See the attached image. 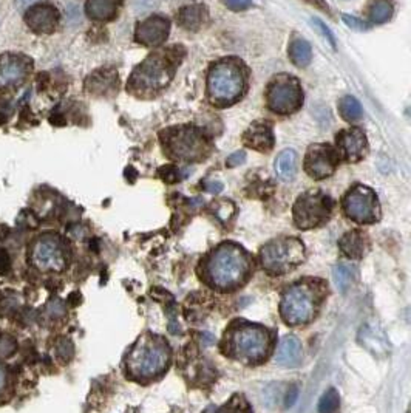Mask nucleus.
<instances>
[{"instance_id": "obj_21", "label": "nucleus", "mask_w": 411, "mask_h": 413, "mask_svg": "<svg viewBox=\"0 0 411 413\" xmlns=\"http://www.w3.org/2000/svg\"><path fill=\"white\" fill-rule=\"evenodd\" d=\"M121 0H87L86 13L92 21L108 22L118 16Z\"/></svg>"}, {"instance_id": "obj_5", "label": "nucleus", "mask_w": 411, "mask_h": 413, "mask_svg": "<svg viewBox=\"0 0 411 413\" xmlns=\"http://www.w3.org/2000/svg\"><path fill=\"white\" fill-rule=\"evenodd\" d=\"M227 351L226 353L238 361L260 362L263 361L269 351L271 339L269 333L258 325H240L234 327L226 336Z\"/></svg>"}, {"instance_id": "obj_34", "label": "nucleus", "mask_w": 411, "mask_h": 413, "mask_svg": "<svg viewBox=\"0 0 411 413\" xmlns=\"http://www.w3.org/2000/svg\"><path fill=\"white\" fill-rule=\"evenodd\" d=\"M161 172H166L161 175H162V178H164V181H167V183H175V181L179 180V171L175 166L162 167Z\"/></svg>"}, {"instance_id": "obj_2", "label": "nucleus", "mask_w": 411, "mask_h": 413, "mask_svg": "<svg viewBox=\"0 0 411 413\" xmlns=\"http://www.w3.org/2000/svg\"><path fill=\"white\" fill-rule=\"evenodd\" d=\"M246 90V71L241 60L225 59L212 65L208 76V95L219 107L232 106Z\"/></svg>"}, {"instance_id": "obj_37", "label": "nucleus", "mask_w": 411, "mask_h": 413, "mask_svg": "<svg viewBox=\"0 0 411 413\" xmlns=\"http://www.w3.org/2000/svg\"><path fill=\"white\" fill-rule=\"evenodd\" d=\"M10 256L7 251H0V274H5L10 270Z\"/></svg>"}, {"instance_id": "obj_31", "label": "nucleus", "mask_w": 411, "mask_h": 413, "mask_svg": "<svg viewBox=\"0 0 411 413\" xmlns=\"http://www.w3.org/2000/svg\"><path fill=\"white\" fill-rule=\"evenodd\" d=\"M312 25L316 27L320 33L323 34V38L329 42V45L332 47V48H336V40H334V36H332V33L329 32L328 28H326V25L325 23L320 21V19H317V17H314L312 19Z\"/></svg>"}, {"instance_id": "obj_18", "label": "nucleus", "mask_w": 411, "mask_h": 413, "mask_svg": "<svg viewBox=\"0 0 411 413\" xmlns=\"http://www.w3.org/2000/svg\"><path fill=\"white\" fill-rule=\"evenodd\" d=\"M243 143L245 145L251 149H256L258 152H269L274 148V132H272V126L269 123H253L249 126L243 133Z\"/></svg>"}, {"instance_id": "obj_1", "label": "nucleus", "mask_w": 411, "mask_h": 413, "mask_svg": "<svg viewBox=\"0 0 411 413\" xmlns=\"http://www.w3.org/2000/svg\"><path fill=\"white\" fill-rule=\"evenodd\" d=\"M249 270V257L243 248L234 243H225L206 260L204 276L210 287L231 291L245 283Z\"/></svg>"}, {"instance_id": "obj_39", "label": "nucleus", "mask_w": 411, "mask_h": 413, "mask_svg": "<svg viewBox=\"0 0 411 413\" xmlns=\"http://www.w3.org/2000/svg\"><path fill=\"white\" fill-rule=\"evenodd\" d=\"M206 189H208L209 192H212V193H219V192L223 191V185L219 183V181H216V183H208V185H206Z\"/></svg>"}, {"instance_id": "obj_28", "label": "nucleus", "mask_w": 411, "mask_h": 413, "mask_svg": "<svg viewBox=\"0 0 411 413\" xmlns=\"http://www.w3.org/2000/svg\"><path fill=\"white\" fill-rule=\"evenodd\" d=\"M332 277H334L337 288L340 290L342 293H345L353 282V270L347 265H337L336 268L332 270Z\"/></svg>"}, {"instance_id": "obj_40", "label": "nucleus", "mask_w": 411, "mask_h": 413, "mask_svg": "<svg viewBox=\"0 0 411 413\" xmlns=\"http://www.w3.org/2000/svg\"><path fill=\"white\" fill-rule=\"evenodd\" d=\"M5 382H7V375H5V370L0 367V390H2Z\"/></svg>"}, {"instance_id": "obj_9", "label": "nucleus", "mask_w": 411, "mask_h": 413, "mask_svg": "<svg viewBox=\"0 0 411 413\" xmlns=\"http://www.w3.org/2000/svg\"><path fill=\"white\" fill-rule=\"evenodd\" d=\"M269 110L279 115H289L297 112L303 106V92L297 78L286 73L275 76L268 86L266 92Z\"/></svg>"}, {"instance_id": "obj_17", "label": "nucleus", "mask_w": 411, "mask_h": 413, "mask_svg": "<svg viewBox=\"0 0 411 413\" xmlns=\"http://www.w3.org/2000/svg\"><path fill=\"white\" fill-rule=\"evenodd\" d=\"M171 33V22L162 16H152L141 22L136 28V42L146 47H158Z\"/></svg>"}, {"instance_id": "obj_13", "label": "nucleus", "mask_w": 411, "mask_h": 413, "mask_svg": "<svg viewBox=\"0 0 411 413\" xmlns=\"http://www.w3.org/2000/svg\"><path fill=\"white\" fill-rule=\"evenodd\" d=\"M33 260L40 270L60 271L65 266V256L62 245L58 237L44 235L36 241L33 248Z\"/></svg>"}, {"instance_id": "obj_36", "label": "nucleus", "mask_w": 411, "mask_h": 413, "mask_svg": "<svg viewBox=\"0 0 411 413\" xmlns=\"http://www.w3.org/2000/svg\"><path fill=\"white\" fill-rule=\"evenodd\" d=\"M246 161V152L245 150H238L235 152V154H232L231 156L227 158V166L229 167H235V166H240V164H243Z\"/></svg>"}, {"instance_id": "obj_14", "label": "nucleus", "mask_w": 411, "mask_h": 413, "mask_svg": "<svg viewBox=\"0 0 411 413\" xmlns=\"http://www.w3.org/2000/svg\"><path fill=\"white\" fill-rule=\"evenodd\" d=\"M32 60L21 54L0 56V88L19 86L32 71Z\"/></svg>"}, {"instance_id": "obj_26", "label": "nucleus", "mask_w": 411, "mask_h": 413, "mask_svg": "<svg viewBox=\"0 0 411 413\" xmlns=\"http://www.w3.org/2000/svg\"><path fill=\"white\" fill-rule=\"evenodd\" d=\"M113 78H114V73H112V75H107L105 71L95 73V75L88 79L87 87L90 92L102 95L105 93L107 88L113 87Z\"/></svg>"}, {"instance_id": "obj_15", "label": "nucleus", "mask_w": 411, "mask_h": 413, "mask_svg": "<svg viewBox=\"0 0 411 413\" xmlns=\"http://www.w3.org/2000/svg\"><path fill=\"white\" fill-rule=\"evenodd\" d=\"M337 149L347 163H359L368 152L365 133L360 129H347L337 133Z\"/></svg>"}, {"instance_id": "obj_8", "label": "nucleus", "mask_w": 411, "mask_h": 413, "mask_svg": "<svg viewBox=\"0 0 411 413\" xmlns=\"http://www.w3.org/2000/svg\"><path fill=\"white\" fill-rule=\"evenodd\" d=\"M305 248L297 239H279L268 243L260 254L263 268L271 274H283L303 262Z\"/></svg>"}, {"instance_id": "obj_7", "label": "nucleus", "mask_w": 411, "mask_h": 413, "mask_svg": "<svg viewBox=\"0 0 411 413\" xmlns=\"http://www.w3.org/2000/svg\"><path fill=\"white\" fill-rule=\"evenodd\" d=\"M317 303V291L310 283H295L282 296V318L289 325H305L316 316Z\"/></svg>"}, {"instance_id": "obj_25", "label": "nucleus", "mask_w": 411, "mask_h": 413, "mask_svg": "<svg viewBox=\"0 0 411 413\" xmlns=\"http://www.w3.org/2000/svg\"><path fill=\"white\" fill-rule=\"evenodd\" d=\"M338 112H340L342 118L348 121V123H356L364 115L360 102L354 96H345V98L338 101Z\"/></svg>"}, {"instance_id": "obj_29", "label": "nucleus", "mask_w": 411, "mask_h": 413, "mask_svg": "<svg viewBox=\"0 0 411 413\" xmlns=\"http://www.w3.org/2000/svg\"><path fill=\"white\" fill-rule=\"evenodd\" d=\"M370 16L374 23H385L391 19L393 7L388 2H385V0H377V2L373 3Z\"/></svg>"}, {"instance_id": "obj_10", "label": "nucleus", "mask_w": 411, "mask_h": 413, "mask_svg": "<svg viewBox=\"0 0 411 413\" xmlns=\"http://www.w3.org/2000/svg\"><path fill=\"white\" fill-rule=\"evenodd\" d=\"M332 211V200L320 191L301 193L294 204L292 214L295 226L300 229H312L328 220Z\"/></svg>"}, {"instance_id": "obj_24", "label": "nucleus", "mask_w": 411, "mask_h": 413, "mask_svg": "<svg viewBox=\"0 0 411 413\" xmlns=\"http://www.w3.org/2000/svg\"><path fill=\"white\" fill-rule=\"evenodd\" d=\"M288 54H289V59H291V62L295 67H300V69L310 65L312 59L311 45L308 44L305 39H294L291 44H289Z\"/></svg>"}, {"instance_id": "obj_12", "label": "nucleus", "mask_w": 411, "mask_h": 413, "mask_svg": "<svg viewBox=\"0 0 411 413\" xmlns=\"http://www.w3.org/2000/svg\"><path fill=\"white\" fill-rule=\"evenodd\" d=\"M338 154L329 144H312L305 156V171L314 180H325L336 172Z\"/></svg>"}, {"instance_id": "obj_35", "label": "nucleus", "mask_w": 411, "mask_h": 413, "mask_svg": "<svg viewBox=\"0 0 411 413\" xmlns=\"http://www.w3.org/2000/svg\"><path fill=\"white\" fill-rule=\"evenodd\" d=\"M343 19V22L347 23V25L351 28V30H356V32H365V30H368V27H366V23H364L362 21H359V19H356V17H353V16H343L342 17Z\"/></svg>"}, {"instance_id": "obj_16", "label": "nucleus", "mask_w": 411, "mask_h": 413, "mask_svg": "<svg viewBox=\"0 0 411 413\" xmlns=\"http://www.w3.org/2000/svg\"><path fill=\"white\" fill-rule=\"evenodd\" d=\"M23 19L33 33L51 34L58 28L59 11L50 3H38L27 11Z\"/></svg>"}, {"instance_id": "obj_6", "label": "nucleus", "mask_w": 411, "mask_h": 413, "mask_svg": "<svg viewBox=\"0 0 411 413\" xmlns=\"http://www.w3.org/2000/svg\"><path fill=\"white\" fill-rule=\"evenodd\" d=\"M161 141L167 155L173 160L199 161L208 155L209 144L195 127L183 126L161 133Z\"/></svg>"}, {"instance_id": "obj_23", "label": "nucleus", "mask_w": 411, "mask_h": 413, "mask_svg": "<svg viewBox=\"0 0 411 413\" xmlns=\"http://www.w3.org/2000/svg\"><path fill=\"white\" fill-rule=\"evenodd\" d=\"M340 250L349 259H360L365 252V239L359 231H349L340 240Z\"/></svg>"}, {"instance_id": "obj_41", "label": "nucleus", "mask_w": 411, "mask_h": 413, "mask_svg": "<svg viewBox=\"0 0 411 413\" xmlns=\"http://www.w3.org/2000/svg\"><path fill=\"white\" fill-rule=\"evenodd\" d=\"M33 2H36V0H16V5L19 8H23V7H28V5Z\"/></svg>"}, {"instance_id": "obj_33", "label": "nucleus", "mask_w": 411, "mask_h": 413, "mask_svg": "<svg viewBox=\"0 0 411 413\" xmlns=\"http://www.w3.org/2000/svg\"><path fill=\"white\" fill-rule=\"evenodd\" d=\"M226 7L232 11H243L252 5V0H225Z\"/></svg>"}, {"instance_id": "obj_3", "label": "nucleus", "mask_w": 411, "mask_h": 413, "mask_svg": "<svg viewBox=\"0 0 411 413\" xmlns=\"http://www.w3.org/2000/svg\"><path fill=\"white\" fill-rule=\"evenodd\" d=\"M177 64L179 62L172 51L152 54L133 70L129 90L138 96H150L158 92L171 82Z\"/></svg>"}, {"instance_id": "obj_30", "label": "nucleus", "mask_w": 411, "mask_h": 413, "mask_svg": "<svg viewBox=\"0 0 411 413\" xmlns=\"http://www.w3.org/2000/svg\"><path fill=\"white\" fill-rule=\"evenodd\" d=\"M219 413H251L243 397H234Z\"/></svg>"}, {"instance_id": "obj_11", "label": "nucleus", "mask_w": 411, "mask_h": 413, "mask_svg": "<svg viewBox=\"0 0 411 413\" xmlns=\"http://www.w3.org/2000/svg\"><path fill=\"white\" fill-rule=\"evenodd\" d=\"M343 211L348 218L356 223L371 224L380 217V206L377 196L366 186L358 185L343 198Z\"/></svg>"}, {"instance_id": "obj_22", "label": "nucleus", "mask_w": 411, "mask_h": 413, "mask_svg": "<svg viewBox=\"0 0 411 413\" xmlns=\"http://www.w3.org/2000/svg\"><path fill=\"white\" fill-rule=\"evenodd\" d=\"M277 177L282 181H292L297 175V154L292 149L283 150L275 160Z\"/></svg>"}, {"instance_id": "obj_19", "label": "nucleus", "mask_w": 411, "mask_h": 413, "mask_svg": "<svg viewBox=\"0 0 411 413\" xmlns=\"http://www.w3.org/2000/svg\"><path fill=\"white\" fill-rule=\"evenodd\" d=\"M177 21L181 28L187 30V32H198L208 21V10L201 3L187 5V7L181 8Z\"/></svg>"}, {"instance_id": "obj_32", "label": "nucleus", "mask_w": 411, "mask_h": 413, "mask_svg": "<svg viewBox=\"0 0 411 413\" xmlns=\"http://www.w3.org/2000/svg\"><path fill=\"white\" fill-rule=\"evenodd\" d=\"M16 350V342L11 338H0V356L7 357Z\"/></svg>"}, {"instance_id": "obj_38", "label": "nucleus", "mask_w": 411, "mask_h": 413, "mask_svg": "<svg viewBox=\"0 0 411 413\" xmlns=\"http://www.w3.org/2000/svg\"><path fill=\"white\" fill-rule=\"evenodd\" d=\"M297 394H299L297 387L289 388V393H288V398H286V405L288 407H291L295 403V399H297Z\"/></svg>"}, {"instance_id": "obj_4", "label": "nucleus", "mask_w": 411, "mask_h": 413, "mask_svg": "<svg viewBox=\"0 0 411 413\" xmlns=\"http://www.w3.org/2000/svg\"><path fill=\"white\" fill-rule=\"evenodd\" d=\"M169 345L158 336L146 335L133 345L127 357V370L133 378H155L167 368Z\"/></svg>"}, {"instance_id": "obj_20", "label": "nucleus", "mask_w": 411, "mask_h": 413, "mask_svg": "<svg viewBox=\"0 0 411 413\" xmlns=\"http://www.w3.org/2000/svg\"><path fill=\"white\" fill-rule=\"evenodd\" d=\"M301 359V344L295 336L283 338L275 353V362L283 367L297 366Z\"/></svg>"}, {"instance_id": "obj_27", "label": "nucleus", "mask_w": 411, "mask_h": 413, "mask_svg": "<svg viewBox=\"0 0 411 413\" xmlns=\"http://www.w3.org/2000/svg\"><path fill=\"white\" fill-rule=\"evenodd\" d=\"M340 409V397L336 388H329L319 403V413H337Z\"/></svg>"}]
</instances>
